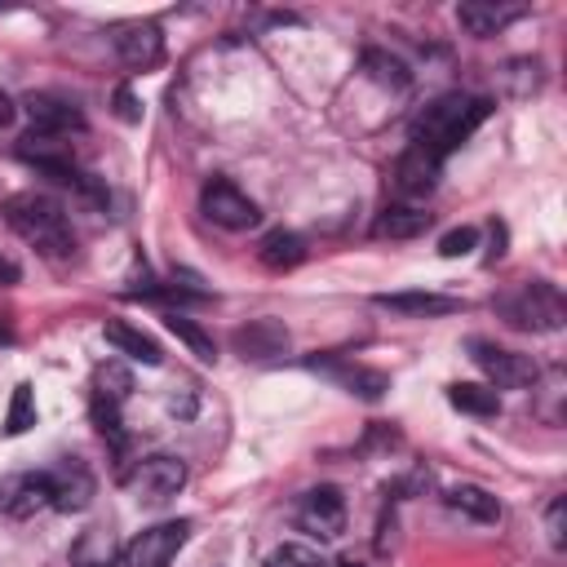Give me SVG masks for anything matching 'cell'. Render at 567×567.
I'll return each instance as SVG.
<instances>
[{
  "mask_svg": "<svg viewBox=\"0 0 567 567\" xmlns=\"http://www.w3.org/2000/svg\"><path fill=\"white\" fill-rule=\"evenodd\" d=\"M102 337H106V346H115L120 354H128V359H137V363H146V368H159V363H164L159 341H155L151 332L124 323V319H106V323H102Z\"/></svg>",
  "mask_w": 567,
  "mask_h": 567,
  "instance_id": "cell-16",
  "label": "cell"
},
{
  "mask_svg": "<svg viewBox=\"0 0 567 567\" xmlns=\"http://www.w3.org/2000/svg\"><path fill=\"white\" fill-rule=\"evenodd\" d=\"M315 368H323L332 381H341V385H346L350 394H359V399H381V394L390 390L385 372L363 368V363H319V359H315Z\"/></svg>",
  "mask_w": 567,
  "mask_h": 567,
  "instance_id": "cell-19",
  "label": "cell"
},
{
  "mask_svg": "<svg viewBox=\"0 0 567 567\" xmlns=\"http://www.w3.org/2000/svg\"><path fill=\"white\" fill-rule=\"evenodd\" d=\"M363 66H368V75H372L377 84H385V89H408V71H403L399 58H385V53L368 49V53H363Z\"/></svg>",
  "mask_w": 567,
  "mask_h": 567,
  "instance_id": "cell-28",
  "label": "cell"
},
{
  "mask_svg": "<svg viewBox=\"0 0 567 567\" xmlns=\"http://www.w3.org/2000/svg\"><path fill=\"white\" fill-rule=\"evenodd\" d=\"M377 306L390 315H408V319H439V315H456L465 301L443 297V292H377Z\"/></svg>",
  "mask_w": 567,
  "mask_h": 567,
  "instance_id": "cell-14",
  "label": "cell"
},
{
  "mask_svg": "<svg viewBox=\"0 0 567 567\" xmlns=\"http://www.w3.org/2000/svg\"><path fill=\"white\" fill-rule=\"evenodd\" d=\"M22 111L31 120V133H44V137H71V133L89 128L84 111L71 97H62V93H27Z\"/></svg>",
  "mask_w": 567,
  "mask_h": 567,
  "instance_id": "cell-9",
  "label": "cell"
},
{
  "mask_svg": "<svg viewBox=\"0 0 567 567\" xmlns=\"http://www.w3.org/2000/svg\"><path fill=\"white\" fill-rule=\"evenodd\" d=\"M115 115H120L124 124H137V120H142V111H137V102H133L128 89H115Z\"/></svg>",
  "mask_w": 567,
  "mask_h": 567,
  "instance_id": "cell-31",
  "label": "cell"
},
{
  "mask_svg": "<svg viewBox=\"0 0 567 567\" xmlns=\"http://www.w3.org/2000/svg\"><path fill=\"white\" fill-rule=\"evenodd\" d=\"M523 13H527L523 4H487V0H465V4H456V22H461L470 35H478V40L496 35L501 27L518 22Z\"/></svg>",
  "mask_w": 567,
  "mask_h": 567,
  "instance_id": "cell-15",
  "label": "cell"
},
{
  "mask_svg": "<svg viewBox=\"0 0 567 567\" xmlns=\"http://www.w3.org/2000/svg\"><path fill=\"white\" fill-rule=\"evenodd\" d=\"M230 341L244 359H275V354L288 350V332H284L279 319H252L248 328H235Z\"/></svg>",
  "mask_w": 567,
  "mask_h": 567,
  "instance_id": "cell-17",
  "label": "cell"
},
{
  "mask_svg": "<svg viewBox=\"0 0 567 567\" xmlns=\"http://www.w3.org/2000/svg\"><path fill=\"white\" fill-rule=\"evenodd\" d=\"M111 44H115V58L128 71H151L164 58V35H159L155 22H124V27L111 31Z\"/></svg>",
  "mask_w": 567,
  "mask_h": 567,
  "instance_id": "cell-11",
  "label": "cell"
},
{
  "mask_svg": "<svg viewBox=\"0 0 567 567\" xmlns=\"http://www.w3.org/2000/svg\"><path fill=\"white\" fill-rule=\"evenodd\" d=\"M120 545L111 527H84L71 545V567H115Z\"/></svg>",
  "mask_w": 567,
  "mask_h": 567,
  "instance_id": "cell-18",
  "label": "cell"
},
{
  "mask_svg": "<svg viewBox=\"0 0 567 567\" xmlns=\"http://www.w3.org/2000/svg\"><path fill=\"white\" fill-rule=\"evenodd\" d=\"M4 221L13 226L18 239H27V244H31L40 257H49V261H62V257L75 252V230H71L62 204L49 199V195H40V190H18V195H9V199H4Z\"/></svg>",
  "mask_w": 567,
  "mask_h": 567,
  "instance_id": "cell-1",
  "label": "cell"
},
{
  "mask_svg": "<svg viewBox=\"0 0 567 567\" xmlns=\"http://www.w3.org/2000/svg\"><path fill=\"white\" fill-rule=\"evenodd\" d=\"M443 177V159L421 151V146H408L399 159H394V186L403 199H425Z\"/></svg>",
  "mask_w": 567,
  "mask_h": 567,
  "instance_id": "cell-13",
  "label": "cell"
},
{
  "mask_svg": "<svg viewBox=\"0 0 567 567\" xmlns=\"http://www.w3.org/2000/svg\"><path fill=\"white\" fill-rule=\"evenodd\" d=\"M266 567H332L315 545H301V540H288V545H279V549H270V558H266Z\"/></svg>",
  "mask_w": 567,
  "mask_h": 567,
  "instance_id": "cell-27",
  "label": "cell"
},
{
  "mask_svg": "<svg viewBox=\"0 0 567 567\" xmlns=\"http://www.w3.org/2000/svg\"><path fill=\"white\" fill-rule=\"evenodd\" d=\"M447 505H452L456 514H470L474 523H501V501H496L487 487H478V483L452 487V492H447Z\"/></svg>",
  "mask_w": 567,
  "mask_h": 567,
  "instance_id": "cell-21",
  "label": "cell"
},
{
  "mask_svg": "<svg viewBox=\"0 0 567 567\" xmlns=\"http://www.w3.org/2000/svg\"><path fill=\"white\" fill-rule=\"evenodd\" d=\"M199 213H204L213 226H221V230H252V226L261 221L257 199H248L230 177L204 182V190H199Z\"/></svg>",
  "mask_w": 567,
  "mask_h": 567,
  "instance_id": "cell-4",
  "label": "cell"
},
{
  "mask_svg": "<svg viewBox=\"0 0 567 567\" xmlns=\"http://www.w3.org/2000/svg\"><path fill=\"white\" fill-rule=\"evenodd\" d=\"M128 487L137 492V501L164 505V501H173V496L186 487V461L173 456V452H151V456H142V461L133 465Z\"/></svg>",
  "mask_w": 567,
  "mask_h": 567,
  "instance_id": "cell-6",
  "label": "cell"
},
{
  "mask_svg": "<svg viewBox=\"0 0 567 567\" xmlns=\"http://www.w3.org/2000/svg\"><path fill=\"white\" fill-rule=\"evenodd\" d=\"M186 536H190V523H186V518L155 523V527L137 532V536L120 549V563H124V567H173V558L182 554Z\"/></svg>",
  "mask_w": 567,
  "mask_h": 567,
  "instance_id": "cell-5",
  "label": "cell"
},
{
  "mask_svg": "<svg viewBox=\"0 0 567 567\" xmlns=\"http://www.w3.org/2000/svg\"><path fill=\"white\" fill-rule=\"evenodd\" d=\"M35 425V399H31V385H13V399H9V416H4V434H27Z\"/></svg>",
  "mask_w": 567,
  "mask_h": 567,
  "instance_id": "cell-26",
  "label": "cell"
},
{
  "mask_svg": "<svg viewBox=\"0 0 567 567\" xmlns=\"http://www.w3.org/2000/svg\"><path fill=\"white\" fill-rule=\"evenodd\" d=\"M421 230H430V213L425 208H412V204H390L377 217V235L381 239H412Z\"/></svg>",
  "mask_w": 567,
  "mask_h": 567,
  "instance_id": "cell-22",
  "label": "cell"
},
{
  "mask_svg": "<svg viewBox=\"0 0 567 567\" xmlns=\"http://www.w3.org/2000/svg\"><path fill=\"white\" fill-rule=\"evenodd\" d=\"M13 115H18V106H13V97L0 89V128H9V124H13Z\"/></svg>",
  "mask_w": 567,
  "mask_h": 567,
  "instance_id": "cell-34",
  "label": "cell"
},
{
  "mask_svg": "<svg viewBox=\"0 0 567 567\" xmlns=\"http://www.w3.org/2000/svg\"><path fill=\"white\" fill-rule=\"evenodd\" d=\"M447 403L465 416H496L501 412V394L492 385H478V381H456L447 385Z\"/></svg>",
  "mask_w": 567,
  "mask_h": 567,
  "instance_id": "cell-23",
  "label": "cell"
},
{
  "mask_svg": "<svg viewBox=\"0 0 567 567\" xmlns=\"http://www.w3.org/2000/svg\"><path fill=\"white\" fill-rule=\"evenodd\" d=\"M18 279H22V270H18V261L0 252V288H9V284H18Z\"/></svg>",
  "mask_w": 567,
  "mask_h": 567,
  "instance_id": "cell-33",
  "label": "cell"
},
{
  "mask_svg": "<svg viewBox=\"0 0 567 567\" xmlns=\"http://www.w3.org/2000/svg\"><path fill=\"white\" fill-rule=\"evenodd\" d=\"M164 323H168V332H173V337H177V341H182V346H186V350H190L199 363H213V359H217L213 337H208V332H204L195 319H186V315H177V310H173Z\"/></svg>",
  "mask_w": 567,
  "mask_h": 567,
  "instance_id": "cell-25",
  "label": "cell"
},
{
  "mask_svg": "<svg viewBox=\"0 0 567 567\" xmlns=\"http://www.w3.org/2000/svg\"><path fill=\"white\" fill-rule=\"evenodd\" d=\"M195 403H199L195 385H182V394H173V399H168V412H173V416H190V412H195Z\"/></svg>",
  "mask_w": 567,
  "mask_h": 567,
  "instance_id": "cell-32",
  "label": "cell"
},
{
  "mask_svg": "<svg viewBox=\"0 0 567 567\" xmlns=\"http://www.w3.org/2000/svg\"><path fill=\"white\" fill-rule=\"evenodd\" d=\"M563 509H567L563 496H554L549 509H545V532H549V545H554V549H563V540H567V536H563Z\"/></svg>",
  "mask_w": 567,
  "mask_h": 567,
  "instance_id": "cell-30",
  "label": "cell"
},
{
  "mask_svg": "<svg viewBox=\"0 0 567 567\" xmlns=\"http://www.w3.org/2000/svg\"><path fill=\"white\" fill-rule=\"evenodd\" d=\"M492 115V102L487 97H470V93H443L439 102H430L416 124H412V146L447 159L483 120Z\"/></svg>",
  "mask_w": 567,
  "mask_h": 567,
  "instance_id": "cell-2",
  "label": "cell"
},
{
  "mask_svg": "<svg viewBox=\"0 0 567 567\" xmlns=\"http://www.w3.org/2000/svg\"><path fill=\"white\" fill-rule=\"evenodd\" d=\"M128 390H133V372L124 363H97V372H93V399L97 403L120 408L128 399Z\"/></svg>",
  "mask_w": 567,
  "mask_h": 567,
  "instance_id": "cell-24",
  "label": "cell"
},
{
  "mask_svg": "<svg viewBox=\"0 0 567 567\" xmlns=\"http://www.w3.org/2000/svg\"><path fill=\"white\" fill-rule=\"evenodd\" d=\"M292 518H297V527H301L306 536H315V540H337V536L346 532V496H341V487L323 483V487L301 492Z\"/></svg>",
  "mask_w": 567,
  "mask_h": 567,
  "instance_id": "cell-8",
  "label": "cell"
},
{
  "mask_svg": "<svg viewBox=\"0 0 567 567\" xmlns=\"http://www.w3.org/2000/svg\"><path fill=\"white\" fill-rule=\"evenodd\" d=\"M49 487H53V509H62V514H80V509H89V505H93V492H97L89 465L75 461V456H66L62 465L49 470Z\"/></svg>",
  "mask_w": 567,
  "mask_h": 567,
  "instance_id": "cell-12",
  "label": "cell"
},
{
  "mask_svg": "<svg viewBox=\"0 0 567 567\" xmlns=\"http://www.w3.org/2000/svg\"><path fill=\"white\" fill-rule=\"evenodd\" d=\"M474 244H478V230H474V226H456V230H447V235L439 239V252H443V257H465Z\"/></svg>",
  "mask_w": 567,
  "mask_h": 567,
  "instance_id": "cell-29",
  "label": "cell"
},
{
  "mask_svg": "<svg viewBox=\"0 0 567 567\" xmlns=\"http://www.w3.org/2000/svg\"><path fill=\"white\" fill-rule=\"evenodd\" d=\"M470 359L483 368L492 390H527L540 377L532 354H518V350H505V346H492V341H470Z\"/></svg>",
  "mask_w": 567,
  "mask_h": 567,
  "instance_id": "cell-7",
  "label": "cell"
},
{
  "mask_svg": "<svg viewBox=\"0 0 567 567\" xmlns=\"http://www.w3.org/2000/svg\"><path fill=\"white\" fill-rule=\"evenodd\" d=\"M40 509H53L49 470H18L0 478V514L9 518H35Z\"/></svg>",
  "mask_w": 567,
  "mask_h": 567,
  "instance_id": "cell-10",
  "label": "cell"
},
{
  "mask_svg": "<svg viewBox=\"0 0 567 567\" xmlns=\"http://www.w3.org/2000/svg\"><path fill=\"white\" fill-rule=\"evenodd\" d=\"M257 257H261L266 270H292V266H301L306 244H301L292 230H270V235H261Z\"/></svg>",
  "mask_w": 567,
  "mask_h": 567,
  "instance_id": "cell-20",
  "label": "cell"
},
{
  "mask_svg": "<svg viewBox=\"0 0 567 567\" xmlns=\"http://www.w3.org/2000/svg\"><path fill=\"white\" fill-rule=\"evenodd\" d=\"M332 567H363V563H354V558H341V563H332Z\"/></svg>",
  "mask_w": 567,
  "mask_h": 567,
  "instance_id": "cell-35",
  "label": "cell"
},
{
  "mask_svg": "<svg viewBox=\"0 0 567 567\" xmlns=\"http://www.w3.org/2000/svg\"><path fill=\"white\" fill-rule=\"evenodd\" d=\"M492 306L518 332H558L567 323V301L549 279H523L509 292H501Z\"/></svg>",
  "mask_w": 567,
  "mask_h": 567,
  "instance_id": "cell-3",
  "label": "cell"
}]
</instances>
